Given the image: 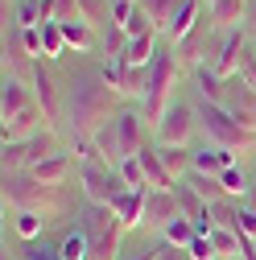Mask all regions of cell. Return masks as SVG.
<instances>
[{
  "instance_id": "obj_3",
  "label": "cell",
  "mask_w": 256,
  "mask_h": 260,
  "mask_svg": "<svg viewBox=\"0 0 256 260\" xmlns=\"http://www.w3.org/2000/svg\"><path fill=\"white\" fill-rule=\"evenodd\" d=\"M178 50L174 46H162L157 50V58L149 62V91H145V100H141V112L149 120V128L157 133V124H162V116L170 112L174 104V79H178Z\"/></svg>"
},
{
  "instance_id": "obj_13",
  "label": "cell",
  "mask_w": 256,
  "mask_h": 260,
  "mask_svg": "<svg viewBox=\"0 0 256 260\" xmlns=\"http://www.w3.org/2000/svg\"><path fill=\"white\" fill-rule=\"evenodd\" d=\"M207 21V9H203V0H182L178 5V13H174V21H170V29H166V42L170 46H182L195 29Z\"/></svg>"
},
{
  "instance_id": "obj_12",
  "label": "cell",
  "mask_w": 256,
  "mask_h": 260,
  "mask_svg": "<svg viewBox=\"0 0 256 260\" xmlns=\"http://www.w3.org/2000/svg\"><path fill=\"white\" fill-rule=\"evenodd\" d=\"M178 215H182V207H178V194L174 190H149L145 194V223L141 227H149V232H166Z\"/></svg>"
},
{
  "instance_id": "obj_25",
  "label": "cell",
  "mask_w": 256,
  "mask_h": 260,
  "mask_svg": "<svg viewBox=\"0 0 256 260\" xmlns=\"http://www.w3.org/2000/svg\"><path fill=\"white\" fill-rule=\"evenodd\" d=\"M162 240H166V244H174V248H190V244L199 240V227H195V219L178 215V219L166 227V232H162Z\"/></svg>"
},
{
  "instance_id": "obj_1",
  "label": "cell",
  "mask_w": 256,
  "mask_h": 260,
  "mask_svg": "<svg viewBox=\"0 0 256 260\" xmlns=\"http://www.w3.org/2000/svg\"><path fill=\"white\" fill-rule=\"evenodd\" d=\"M120 91H112L104 83V75H83L67 87V100H62V120H67L71 137H95L104 124L116 120Z\"/></svg>"
},
{
  "instance_id": "obj_14",
  "label": "cell",
  "mask_w": 256,
  "mask_h": 260,
  "mask_svg": "<svg viewBox=\"0 0 256 260\" xmlns=\"http://www.w3.org/2000/svg\"><path fill=\"white\" fill-rule=\"evenodd\" d=\"M46 128H54V124H50V120H46V112L34 104V108H25L21 116L5 120V145H21V141H29V137L46 133Z\"/></svg>"
},
{
  "instance_id": "obj_39",
  "label": "cell",
  "mask_w": 256,
  "mask_h": 260,
  "mask_svg": "<svg viewBox=\"0 0 256 260\" xmlns=\"http://www.w3.org/2000/svg\"><path fill=\"white\" fill-rule=\"evenodd\" d=\"M248 25H256V0H252V13H248Z\"/></svg>"
},
{
  "instance_id": "obj_27",
  "label": "cell",
  "mask_w": 256,
  "mask_h": 260,
  "mask_svg": "<svg viewBox=\"0 0 256 260\" xmlns=\"http://www.w3.org/2000/svg\"><path fill=\"white\" fill-rule=\"evenodd\" d=\"M62 38H67V50H75V54H87L95 46V34H91L87 21H67L62 25Z\"/></svg>"
},
{
  "instance_id": "obj_36",
  "label": "cell",
  "mask_w": 256,
  "mask_h": 260,
  "mask_svg": "<svg viewBox=\"0 0 256 260\" xmlns=\"http://www.w3.org/2000/svg\"><path fill=\"white\" fill-rule=\"evenodd\" d=\"M240 232H244L248 240H256V211H252V207H244V215H240Z\"/></svg>"
},
{
  "instance_id": "obj_19",
  "label": "cell",
  "mask_w": 256,
  "mask_h": 260,
  "mask_svg": "<svg viewBox=\"0 0 256 260\" xmlns=\"http://www.w3.org/2000/svg\"><path fill=\"white\" fill-rule=\"evenodd\" d=\"M157 157H162V166L170 170L174 182H186L190 174H195V153L182 149V145H157Z\"/></svg>"
},
{
  "instance_id": "obj_5",
  "label": "cell",
  "mask_w": 256,
  "mask_h": 260,
  "mask_svg": "<svg viewBox=\"0 0 256 260\" xmlns=\"http://www.w3.org/2000/svg\"><path fill=\"white\" fill-rule=\"evenodd\" d=\"M83 236L91 244V260H120V236H124V223L116 219L112 207H83Z\"/></svg>"
},
{
  "instance_id": "obj_7",
  "label": "cell",
  "mask_w": 256,
  "mask_h": 260,
  "mask_svg": "<svg viewBox=\"0 0 256 260\" xmlns=\"http://www.w3.org/2000/svg\"><path fill=\"white\" fill-rule=\"evenodd\" d=\"M79 190H83V203H91V207H112V199L120 190H128L124 186V178H120V170H112V166H104V161H79Z\"/></svg>"
},
{
  "instance_id": "obj_26",
  "label": "cell",
  "mask_w": 256,
  "mask_h": 260,
  "mask_svg": "<svg viewBox=\"0 0 256 260\" xmlns=\"http://www.w3.org/2000/svg\"><path fill=\"white\" fill-rule=\"evenodd\" d=\"M195 83H199V95L207 104H223V79L215 75V67H195Z\"/></svg>"
},
{
  "instance_id": "obj_28",
  "label": "cell",
  "mask_w": 256,
  "mask_h": 260,
  "mask_svg": "<svg viewBox=\"0 0 256 260\" xmlns=\"http://www.w3.org/2000/svg\"><path fill=\"white\" fill-rule=\"evenodd\" d=\"M178 5H182V0H141V9L153 17V25H157V34H162V38H166V29H170Z\"/></svg>"
},
{
  "instance_id": "obj_18",
  "label": "cell",
  "mask_w": 256,
  "mask_h": 260,
  "mask_svg": "<svg viewBox=\"0 0 256 260\" xmlns=\"http://www.w3.org/2000/svg\"><path fill=\"white\" fill-rule=\"evenodd\" d=\"M157 42H162V34L128 38V42H124V54H120V62H124V67H149V62L157 58V50H162Z\"/></svg>"
},
{
  "instance_id": "obj_20",
  "label": "cell",
  "mask_w": 256,
  "mask_h": 260,
  "mask_svg": "<svg viewBox=\"0 0 256 260\" xmlns=\"http://www.w3.org/2000/svg\"><path fill=\"white\" fill-rule=\"evenodd\" d=\"M236 166V153L228 149H215V145H203L195 153V174H207V178H219L223 170H232Z\"/></svg>"
},
{
  "instance_id": "obj_4",
  "label": "cell",
  "mask_w": 256,
  "mask_h": 260,
  "mask_svg": "<svg viewBox=\"0 0 256 260\" xmlns=\"http://www.w3.org/2000/svg\"><path fill=\"white\" fill-rule=\"evenodd\" d=\"M199 133L207 137V145L215 149H228V153H240V149H256V133L244 128L223 104H207L199 108Z\"/></svg>"
},
{
  "instance_id": "obj_6",
  "label": "cell",
  "mask_w": 256,
  "mask_h": 260,
  "mask_svg": "<svg viewBox=\"0 0 256 260\" xmlns=\"http://www.w3.org/2000/svg\"><path fill=\"white\" fill-rule=\"evenodd\" d=\"M54 153H62V141H58L54 128H46V133L29 137V141H21V145H5L0 166H5V174H29L34 166H42V161L54 157Z\"/></svg>"
},
{
  "instance_id": "obj_31",
  "label": "cell",
  "mask_w": 256,
  "mask_h": 260,
  "mask_svg": "<svg viewBox=\"0 0 256 260\" xmlns=\"http://www.w3.org/2000/svg\"><path fill=\"white\" fill-rule=\"evenodd\" d=\"M120 178H124L128 190H149L145 170H141V157H124V161H120Z\"/></svg>"
},
{
  "instance_id": "obj_41",
  "label": "cell",
  "mask_w": 256,
  "mask_h": 260,
  "mask_svg": "<svg viewBox=\"0 0 256 260\" xmlns=\"http://www.w3.org/2000/svg\"><path fill=\"white\" fill-rule=\"evenodd\" d=\"M9 5H13V0H5V9H9Z\"/></svg>"
},
{
  "instance_id": "obj_22",
  "label": "cell",
  "mask_w": 256,
  "mask_h": 260,
  "mask_svg": "<svg viewBox=\"0 0 256 260\" xmlns=\"http://www.w3.org/2000/svg\"><path fill=\"white\" fill-rule=\"evenodd\" d=\"M54 256H58V260H91V244H87V236H83V227H71V232L58 240Z\"/></svg>"
},
{
  "instance_id": "obj_35",
  "label": "cell",
  "mask_w": 256,
  "mask_h": 260,
  "mask_svg": "<svg viewBox=\"0 0 256 260\" xmlns=\"http://www.w3.org/2000/svg\"><path fill=\"white\" fill-rule=\"evenodd\" d=\"M21 46L25 58H42V29H21Z\"/></svg>"
},
{
  "instance_id": "obj_11",
  "label": "cell",
  "mask_w": 256,
  "mask_h": 260,
  "mask_svg": "<svg viewBox=\"0 0 256 260\" xmlns=\"http://www.w3.org/2000/svg\"><path fill=\"white\" fill-rule=\"evenodd\" d=\"M252 13V0H207V21L215 34H232V29H244Z\"/></svg>"
},
{
  "instance_id": "obj_15",
  "label": "cell",
  "mask_w": 256,
  "mask_h": 260,
  "mask_svg": "<svg viewBox=\"0 0 256 260\" xmlns=\"http://www.w3.org/2000/svg\"><path fill=\"white\" fill-rule=\"evenodd\" d=\"M25 108H34V87H29V79L5 75V87H0V120H13Z\"/></svg>"
},
{
  "instance_id": "obj_38",
  "label": "cell",
  "mask_w": 256,
  "mask_h": 260,
  "mask_svg": "<svg viewBox=\"0 0 256 260\" xmlns=\"http://www.w3.org/2000/svg\"><path fill=\"white\" fill-rule=\"evenodd\" d=\"M25 260H58V256H54V252H29Z\"/></svg>"
},
{
  "instance_id": "obj_42",
  "label": "cell",
  "mask_w": 256,
  "mask_h": 260,
  "mask_svg": "<svg viewBox=\"0 0 256 260\" xmlns=\"http://www.w3.org/2000/svg\"><path fill=\"white\" fill-rule=\"evenodd\" d=\"M232 260H240V256H232Z\"/></svg>"
},
{
  "instance_id": "obj_17",
  "label": "cell",
  "mask_w": 256,
  "mask_h": 260,
  "mask_svg": "<svg viewBox=\"0 0 256 260\" xmlns=\"http://www.w3.org/2000/svg\"><path fill=\"white\" fill-rule=\"evenodd\" d=\"M145 194L149 190H120L116 199H112V211L124 223V232H137V227L145 223Z\"/></svg>"
},
{
  "instance_id": "obj_33",
  "label": "cell",
  "mask_w": 256,
  "mask_h": 260,
  "mask_svg": "<svg viewBox=\"0 0 256 260\" xmlns=\"http://www.w3.org/2000/svg\"><path fill=\"white\" fill-rule=\"evenodd\" d=\"M145 34H157V25H153V17L137 5V13L128 17V25H124V38H145Z\"/></svg>"
},
{
  "instance_id": "obj_30",
  "label": "cell",
  "mask_w": 256,
  "mask_h": 260,
  "mask_svg": "<svg viewBox=\"0 0 256 260\" xmlns=\"http://www.w3.org/2000/svg\"><path fill=\"white\" fill-rule=\"evenodd\" d=\"M67 54V38H62V25L50 21L42 25V58H62Z\"/></svg>"
},
{
  "instance_id": "obj_23",
  "label": "cell",
  "mask_w": 256,
  "mask_h": 260,
  "mask_svg": "<svg viewBox=\"0 0 256 260\" xmlns=\"http://www.w3.org/2000/svg\"><path fill=\"white\" fill-rule=\"evenodd\" d=\"M240 215H244V203H236V199H219V203H211V219H215V227H223V232L244 236V232H240Z\"/></svg>"
},
{
  "instance_id": "obj_29",
  "label": "cell",
  "mask_w": 256,
  "mask_h": 260,
  "mask_svg": "<svg viewBox=\"0 0 256 260\" xmlns=\"http://www.w3.org/2000/svg\"><path fill=\"white\" fill-rule=\"evenodd\" d=\"M79 13H83V21L95 29V25H116L112 21V0H79Z\"/></svg>"
},
{
  "instance_id": "obj_10",
  "label": "cell",
  "mask_w": 256,
  "mask_h": 260,
  "mask_svg": "<svg viewBox=\"0 0 256 260\" xmlns=\"http://www.w3.org/2000/svg\"><path fill=\"white\" fill-rule=\"evenodd\" d=\"M116 133H120L124 157H137L141 149H149V145H145V137L153 133V128H149V120H145L141 104H137V108L128 104V108H120V112H116Z\"/></svg>"
},
{
  "instance_id": "obj_43",
  "label": "cell",
  "mask_w": 256,
  "mask_h": 260,
  "mask_svg": "<svg viewBox=\"0 0 256 260\" xmlns=\"http://www.w3.org/2000/svg\"><path fill=\"white\" fill-rule=\"evenodd\" d=\"M186 260H190V256H186Z\"/></svg>"
},
{
  "instance_id": "obj_34",
  "label": "cell",
  "mask_w": 256,
  "mask_h": 260,
  "mask_svg": "<svg viewBox=\"0 0 256 260\" xmlns=\"http://www.w3.org/2000/svg\"><path fill=\"white\" fill-rule=\"evenodd\" d=\"M186 256H190V260H219V252H215V244H211V236H199L195 244L186 248Z\"/></svg>"
},
{
  "instance_id": "obj_8",
  "label": "cell",
  "mask_w": 256,
  "mask_h": 260,
  "mask_svg": "<svg viewBox=\"0 0 256 260\" xmlns=\"http://www.w3.org/2000/svg\"><path fill=\"white\" fill-rule=\"evenodd\" d=\"M195 133H199V112L190 104H182V100H174L153 137H157V145H182V149H190V137H195Z\"/></svg>"
},
{
  "instance_id": "obj_24",
  "label": "cell",
  "mask_w": 256,
  "mask_h": 260,
  "mask_svg": "<svg viewBox=\"0 0 256 260\" xmlns=\"http://www.w3.org/2000/svg\"><path fill=\"white\" fill-rule=\"evenodd\" d=\"M46 215H38V211H13V236L17 240H38L42 232H46Z\"/></svg>"
},
{
  "instance_id": "obj_16",
  "label": "cell",
  "mask_w": 256,
  "mask_h": 260,
  "mask_svg": "<svg viewBox=\"0 0 256 260\" xmlns=\"http://www.w3.org/2000/svg\"><path fill=\"white\" fill-rule=\"evenodd\" d=\"M29 174H34L38 182H46V186H67V182H71V174H79V161H75V153L62 149V153L46 157L42 166H34Z\"/></svg>"
},
{
  "instance_id": "obj_32",
  "label": "cell",
  "mask_w": 256,
  "mask_h": 260,
  "mask_svg": "<svg viewBox=\"0 0 256 260\" xmlns=\"http://www.w3.org/2000/svg\"><path fill=\"white\" fill-rule=\"evenodd\" d=\"M219 182H223V194H228V199H244V194H248V178H244V170H240V166L223 170V174H219Z\"/></svg>"
},
{
  "instance_id": "obj_40",
  "label": "cell",
  "mask_w": 256,
  "mask_h": 260,
  "mask_svg": "<svg viewBox=\"0 0 256 260\" xmlns=\"http://www.w3.org/2000/svg\"><path fill=\"white\" fill-rule=\"evenodd\" d=\"M252 58H256V34H252Z\"/></svg>"
},
{
  "instance_id": "obj_21",
  "label": "cell",
  "mask_w": 256,
  "mask_h": 260,
  "mask_svg": "<svg viewBox=\"0 0 256 260\" xmlns=\"http://www.w3.org/2000/svg\"><path fill=\"white\" fill-rule=\"evenodd\" d=\"M137 157H141V170H145V182H149V190H174V186H178V182L170 178V170L162 166V157H157V145L141 149Z\"/></svg>"
},
{
  "instance_id": "obj_2",
  "label": "cell",
  "mask_w": 256,
  "mask_h": 260,
  "mask_svg": "<svg viewBox=\"0 0 256 260\" xmlns=\"http://www.w3.org/2000/svg\"><path fill=\"white\" fill-rule=\"evenodd\" d=\"M5 207L13 211H38L50 223L67 211V199H62V186H46L34 174H5Z\"/></svg>"
},
{
  "instance_id": "obj_37",
  "label": "cell",
  "mask_w": 256,
  "mask_h": 260,
  "mask_svg": "<svg viewBox=\"0 0 256 260\" xmlns=\"http://www.w3.org/2000/svg\"><path fill=\"white\" fill-rule=\"evenodd\" d=\"M153 260H186V248H174V244H157V256Z\"/></svg>"
},
{
  "instance_id": "obj_9",
  "label": "cell",
  "mask_w": 256,
  "mask_h": 260,
  "mask_svg": "<svg viewBox=\"0 0 256 260\" xmlns=\"http://www.w3.org/2000/svg\"><path fill=\"white\" fill-rule=\"evenodd\" d=\"M29 87H34V100H38V108L46 112V120H50V124L62 120V100H67V95L58 91V83H54V75H50V67H46L42 58L29 62Z\"/></svg>"
}]
</instances>
